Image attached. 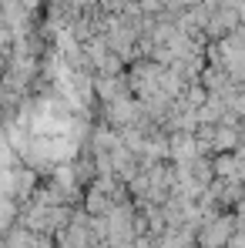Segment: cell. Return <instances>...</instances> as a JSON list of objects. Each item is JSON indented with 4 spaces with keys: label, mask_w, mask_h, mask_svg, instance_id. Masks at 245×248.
<instances>
[{
    "label": "cell",
    "mask_w": 245,
    "mask_h": 248,
    "mask_svg": "<svg viewBox=\"0 0 245 248\" xmlns=\"http://www.w3.org/2000/svg\"><path fill=\"white\" fill-rule=\"evenodd\" d=\"M235 228H239L235 218H225V215L205 218L202 225H198V245H202V248H225Z\"/></svg>",
    "instance_id": "1"
},
{
    "label": "cell",
    "mask_w": 245,
    "mask_h": 248,
    "mask_svg": "<svg viewBox=\"0 0 245 248\" xmlns=\"http://www.w3.org/2000/svg\"><path fill=\"white\" fill-rule=\"evenodd\" d=\"M0 27H3V10H0Z\"/></svg>",
    "instance_id": "2"
},
{
    "label": "cell",
    "mask_w": 245,
    "mask_h": 248,
    "mask_svg": "<svg viewBox=\"0 0 245 248\" xmlns=\"http://www.w3.org/2000/svg\"><path fill=\"white\" fill-rule=\"evenodd\" d=\"M0 71H3V57H0Z\"/></svg>",
    "instance_id": "3"
}]
</instances>
